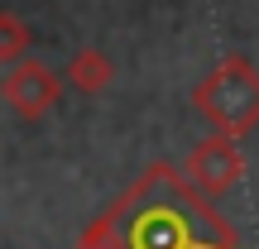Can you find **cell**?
Here are the masks:
<instances>
[{
	"label": "cell",
	"instance_id": "cell-4",
	"mask_svg": "<svg viewBox=\"0 0 259 249\" xmlns=\"http://www.w3.org/2000/svg\"><path fill=\"white\" fill-rule=\"evenodd\" d=\"M240 173H245V158H240V148H235L231 134L202 139V144L192 148V158H187V177H192V187H202V192H226L231 182H240Z\"/></svg>",
	"mask_w": 259,
	"mask_h": 249
},
{
	"label": "cell",
	"instance_id": "cell-6",
	"mask_svg": "<svg viewBox=\"0 0 259 249\" xmlns=\"http://www.w3.org/2000/svg\"><path fill=\"white\" fill-rule=\"evenodd\" d=\"M24 48H29V24L15 10H0V63L5 67L24 63Z\"/></svg>",
	"mask_w": 259,
	"mask_h": 249
},
{
	"label": "cell",
	"instance_id": "cell-2",
	"mask_svg": "<svg viewBox=\"0 0 259 249\" xmlns=\"http://www.w3.org/2000/svg\"><path fill=\"white\" fill-rule=\"evenodd\" d=\"M192 106L221 129V134L240 139L245 129L259 125V72L245 58H226V63H216L211 72L197 82Z\"/></svg>",
	"mask_w": 259,
	"mask_h": 249
},
{
	"label": "cell",
	"instance_id": "cell-1",
	"mask_svg": "<svg viewBox=\"0 0 259 249\" xmlns=\"http://www.w3.org/2000/svg\"><path fill=\"white\" fill-rule=\"evenodd\" d=\"M231 235L211 211L178 182L173 168H149L135 192L96 230H87L82 249H226Z\"/></svg>",
	"mask_w": 259,
	"mask_h": 249
},
{
	"label": "cell",
	"instance_id": "cell-5",
	"mask_svg": "<svg viewBox=\"0 0 259 249\" xmlns=\"http://www.w3.org/2000/svg\"><path fill=\"white\" fill-rule=\"evenodd\" d=\"M111 77H115V63L101 53V48H77V53L67 58V82H72L77 91H87V96L106 91Z\"/></svg>",
	"mask_w": 259,
	"mask_h": 249
},
{
	"label": "cell",
	"instance_id": "cell-3",
	"mask_svg": "<svg viewBox=\"0 0 259 249\" xmlns=\"http://www.w3.org/2000/svg\"><path fill=\"white\" fill-rule=\"evenodd\" d=\"M5 101L15 106V115H24V120H38L44 111H53L58 101H63V82H58L53 67H44L38 58H24V63H15L5 72Z\"/></svg>",
	"mask_w": 259,
	"mask_h": 249
}]
</instances>
